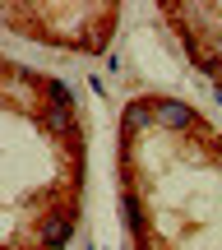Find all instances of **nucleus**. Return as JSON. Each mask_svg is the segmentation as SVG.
Masks as SVG:
<instances>
[{"mask_svg":"<svg viewBox=\"0 0 222 250\" xmlns=\"http://www.w3.org/2000/svg\"><path fill=\"white\" fill-rule=\"evenodd\" d=\"M37 241H42V250H65V246L74 241V213H51V218H42Z\"/></svg>","mask_w":222,"mask_h":250,"instance_id":"nucleus-1","label":"nucleus"},{"mask_svg":"<svg viewBox=\"0 0 222 250\" xmlns=\"http://www.w3.org/2000/svg\"><path fill=\"white\" fill-rule=\"evenodd\" d=\"M153 111H158V125H162V130H171V134H181V130L195 125V111H190L185 102H176V98H158V102H153Z\"/></svg>","mask_w":222,"mask_h":250,"instance_id":"nucleus-2","label":"nucleus"},{"mask_svg":"<svg viewBox=\"0 0 222 250\" xmlns=\"http://www.w3.org/2000/svg\"><path fill=\"white\" fill-rule=\"evenodd\" d=\"M158 121V111H153V102H130V107H125V116H121V139L130 144L134 134H143L148 130V125Z\"/></svg>","mask_w":222,"mask_h":250,"instance_id":"nucleus-3","label":"nucleus"},{"mask_svg":"<svg viewBox=\"0 0 222 250\" xmlns=\"http://www.w3.org/2000/svg\"><path fill=\"white\" fill-rule=\"evenodd\" d=\"M42 130L61 134V139H70V134H79V121H74L70 107H42Z\"/></svg>","mask_w":222,"mask_h":250,"instance_id":"nucleus-4","label":"nucleus"},{"mask_svg":"<svg viewBox=\"0 0 222 250\" xmlns=\"http://www.w3.org/2000/svg\"><path fill=\"white\" fill-rule=\"evenodd\" d=\"M121 218H125V227L134 232V241H139V250H143V241H148V218H143V204L134 195L121 199Z\"/></svg>","mask_w":222,"mask_h":250,"instance_id":"nucleus-5","label":"nucleus"},{"mask_svg":"<svg viewBox=\"0 0 222 250\" xmlns=\"http://www.w3.org/2000/svg\"><path fill=\"white\" fill-rule=\"evenodd\" d=\"M42 88L51 93V107H70V111H74V98H70V83H61V79H42Z\"/></svg>","mask_w":222,"mask_h":250,"instance_id":"nucleus-6","label":"nucleus"}]
</instances>
